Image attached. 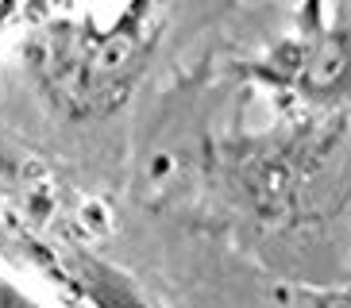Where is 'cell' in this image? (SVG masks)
Masks as SVG:
<instances>
[{"label":"cell","mask_w":351,"mask_h":308,"mask_svg":"<svg viewBox=\"0 0 351 308\" xmlns=\"http://www.w3.org/2000/svg\"><path fill=\"white\" fill-rule=\"evenodd\" d=\"M155 35L151 12L139 4L116 20L112 31L82 23H51L35 31L27 58L58 108L70 116H101L128 101L147 66Z\"/></svg>","instance_id":"1"},{"label":"cell","mask_w":351,"mask_h":308,"mask_svg":"<svg viewBox=\"0 0 351 308\" xmlns=\"http://www.w3.org/2000/svg\"><path fill=\"white\" fill-rule=\"evenodd\" d=\"M0 258L43 277L73 308H155L124 270L73 243L47 216H27L8 196H0Z\"/></svg>","instance_id":"2"},{"label":"cell","mask_w":351,"mask_h":308,"mask_svg":"<svg viewBox=\"0 0 351 308\" xmlns=\"http://www.w3.org/2000/svg\"><path fill=\"white\" fill-rule=\"evenodd\" d=\"M255 81L324 108H351V31H293L251 62Z\"/></svg>","instance_id":"3"},{"label":"cell","mask_w":351,"mask_h":308,"mask_svg":"<svg viewBox=\"0 0 351 308\" xmlns=\"http://www.w3.org/2000/svg\"><path fill=\"white\" fill-rule=\"evenodd\" d=\"M0 308H51L47 300H39L20 277H12L0 270Z\"/></svg>","instance_id":"4"}]
</instances>
